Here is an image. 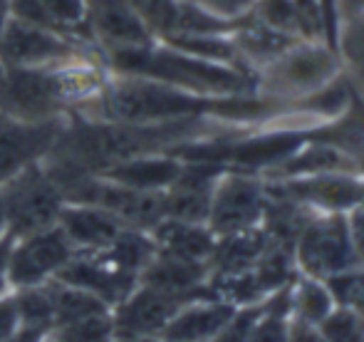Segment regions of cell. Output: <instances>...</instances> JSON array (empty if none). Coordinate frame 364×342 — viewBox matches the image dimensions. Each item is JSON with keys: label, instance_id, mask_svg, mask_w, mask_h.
Here are the masks:
<instances>
[{"label": "cell", "instance_id": "6da1fadb", "mask_svg": "<svg viewBox=\"0 0 364 342\" xmlns=\"http://www.w3.org/2000/svg\"><path fill=\"white\" fill-rule=\"evenodd\" d=\"M270 105L273 100H263V95L203 97L139 75L109 73L105 87L75 114L92 122L156 124V122L188 119V117H216V119L258 117Z\"/></svg>", "mask_w": 364, "mask_h": 342}, {"label": "cell", "instance_id": "7a4b0ae2", "mask_svg": "<svg viewBox=\"0 0 364 342\" xmlns=\"http://www.w3.org/2000/svg\"><path fill=\"white\" fill-rule=\"evenodd\" d=\"M102 63L109 73L139 75V78L159 80L203 97L258 95L255 73L196 58L161 40H154L151 45H141V48L107 50L102 53Z\"/></svg>", "mask_w": 364, "mask_h": 342}, {"label": "cell", "instance_id": "3957f363", "mask_svg": "<svg viewBox=\"0 0 364 342\" xmlns=\"http://www.w3.org/2000/svg\"><path fill=\"white\" fill-rule=\"evenodd\" d=\"M340 70L342 63L335 48L300 38L255 73V87L268 100H305L335 82Z\"/></svg>", "mask_w": 364, "mask_h": 342}, {"label": "cell", "instance_id": "277c9868", "mask_svg": "<svg viewBox=\"0 0 364 342\" xmlns=\"http://www.w3.org/2000/svg\"><path fill=\"white\" fill-rule=\"evenodd\" d=\"M292 258L302 275L317 280H330L362 265L352 248L345 213L312 211L292 246Z\"/></svg>", "mask_w": 364, "mask_h": 342}, {"label": "cell", "instance_id": "5b68a950", "mask_svg": "<svg viewBox=\"0 0 364 342\" xmlns=\"http://www.w3.org/2000/svg\"><path fill=\"white\" fill-rule=\"evenodd\" d=\"M0 58L5 68H45L77 58H102V53H92L90 40L80 35L8 18L0 30Z\"/></svg>", "mask_w": 364, "mask_h": 342}, {"label": "cell", "instance_id": "8992f818", "mask_svg": "<svg viewBox=\"0 0 364 342\" xmlns=\"http://www.w3.org/2000/svg\"><path fill=\"white\" fill-rule=\"evenodd\" d=\"M0 191L5 201V223H8L10 238L58 226L65 196L43 161L18 173L13 181L0 186Z\"/></svg>", "mask_w": 364, "mask_h": 342}, {"label": "cell", "instance_id": "52a82bcc", "mask_svg": "<svg viewBox=\"0 0 364 342\" xmlns=\"http://www.w3.org/2000/svg\"><path fill=\"white\" fill-rule=\"evenodd\" d=\"M268 191L253 171L223 169L213 186L206 226L216 238L255 228L263 223Z\"/></svg>", "mask_w": 364, "mask_h": 342}, {"label": "cell", "instance_id": "ba28073f", "mask_svg": "<svg viewBox=\"0 0 364 342\" xmlns=\"http://www.w3.org/2000/svg\"><path fill=\"white\" fill-rule=\"evenodd\" d=\"M75 246L60 226L28 236L10 238L8 248V288L25 290L58 278L60 270L75 258Z\"/></svg>", "mask_w": 364, "mask_h": 342}, {"label": "cell", "instance_id": "9c48e42d", "mask_svg": "<svg viewBox=\"0 0 364 342\" xmlns=\"http://www.w3.org/2000/svg\"><path fill=\"white\" fill-rule=\"evenodd\" d=\"M268 196L288 198L317 213H347L364 201V181L350 171L290 176L265 186Z\"/></svg>", "mask_w": 364, "mask_h": 342}, {"label": "cell", "instance_id": "30bf717a", "mask_svg": "<svg viewBox=\"0 0 364 342\" xmlns=\"http://www.w3.org/2000/svg\"><path fill=\"white\" fill-rule=\"evenodd\" d=\"M65 119L25 122L0 112V186L13 181L18 173L40 164L58 144Z\"/></svg>", "mask_w": 364, "mask_h": 342}, {"label": "cell", "instance_id": "8fae6325", "mask_svg": "<svg viewBox=\"0 0 364 342\" xmlns=\"http://www.w3.org/2000/svg\"><path fill=\"white\" fill-rule=\"evenodd\" d=\"M206 298V295H203ZM191 295H176L139 283L122 303L112 308L114 340L159 338L166 323L188 303Z\"/></svg>", "mask_w": 364, "mask_h": 342}, {"label": "cell", "instance_id": "7c38bea8", "mask_svg": "<svg viewBox=\"0 0 364 342\" xmlns=\"http://www.w3.org/2000/svg\"><path fill=\"white\" fill-rule=\"evenodd\" d=\"M87 38L97 43L100 53L154 43L129 0H87Z\"/></svg>", "mask_w": 364, "mask_h": 342}, {"label": "cell", "instance_id": "4fadbf2b", "mask_svg": "<svg viewBox=\"0 0 364 342\" xmlns=\"http://www.w3.org/2000/svg\"><path fill=\"white\" fill-rule=\"evenodd\" d=\"M58 278L82 290H90L109 308L122 303L139 285V275L122 268L107 251L75 253V258L60 270Z\"/></svg>", "mask_w": 364, "mask_h": 342}, {"label": "cell", "instance_id": "5bb4252c", "mask_svg": "<svg viewBox=\"0 0 364 342\" xmlns=\"http://www.w3.org/2000/svg\"><path fill=\"white\" fill-rule=\"evenodd\" d=\"M58 226L65 231V236L75 246L77 253L105 251L124 228H129L114 213L105 211V208L92 206V203L70 201H65L63 211H60Z\"/></svg>", "mask_w": 364, "mask_h": 342}, {"label": "cell", "instance_id": "9a60e30c", "mask_svg": "<svg viewBox=\"0 0 364 342\" xmlns=\"http://www.w3.org/2000/svg\"><path fill=\"white\" fill-rule=\"evenodd\" d=\"M235 310L238 308L233 303L213 298V295L188 300L168 320L166 328L159 333V338L168 342H211L225 328V323L233 318Z\"/></svg>", "mask_w": 364, "mask_h": 342}, {"label": "cell", "instance_id": "2e32d148", "mask_svg": "<svg viewBox=\"0 0 364 342\" xmlns=\"http://www.w3.org/2000/svg\"><path fill=\"white\" fill-rule=\"evenodd\" d=\"M149 236H151L159 253L193 260V263L208 265L213 256V248H216V236H213L206 223H186L176 221V218H161L149 231Z\"/></svg>", "mask_w": 364, "mask_h": 342}, {"label": "cell", "instance_id": "e0dca14e", "mask_svg": "<svg viewBox=\"0 0 364 342\" xmlns=\"http://www.w3.org/2000/svg\"><path fill=\"white\" fill-rule=\"evenodd\" d=\"M183 161L173 154H144L117 161L100 171V176L136 191H166L176 181Z\"/></svg>", "mask_w": 364, "mask_h": 342}, {"label": "cell", "instance_id": "ac0fdd59", "mask_svg": "<svg viewBox=\"0 0 364 342\" xmlns=\"http://www.w3.org/2000/svg\"><path fill=\"white\" fill-rule=\"evenodd\" d=\"M335 305L337 303H335V298H332L325 280L302 275V278H297L290 283V315L292 318L317 325L332 308H335Z\"/></svg>", "mask_w": 364, "mask_h": 342}, {"label": "cell", "instance_id": "d6986e66", "mask_svg": "<svg viewBox=\"0 0 364 342\" xmlns=\"http://www.w3.org/2000/svg\"><path fill=\"white\" fill-rule=\"evenodd\" d=\"M48 338L55 342H114V323H112V310L97 315H87L70 325H63Z\"/></svg>", "mask_w": 364, "mask_h": 342}, {"label": "cell", "instance_id": "ffe728a7", "mask_svg": "<svg viewBox=\"0 0 364 342\" xmlns=\"http://www.w3.org/2000/svg\"><path fill=\"white\" fill-rule=\"evenodd\" d=\"M317 328L327 342H364V318L345 305H335Z\"/></svg>", "mask_w": 364, "mask_h": 342}, {"label": "cell", "instance_id": "44dd1931", "mask_svg": "<svg viewBox=\"0 0 364 342\" xmlns=\"http://www.w3.org/2000/svg\"><path fill=\"white\" fill-rule=\"evenodd\" d=\"M337 55L342 68H347L364 85V15L340 25L337 33Z\"/></svg>", "mask_w": 364, "mask_h": 342}, {"label": "cell", "instance_id": "7402d4cb", "mask_svg": "<svg viewBox=\"0 0 364 342\" xmlns=\"http://www.w3.org/2000/svg\"><path fill=\"white\" fill-rule=\"evenodd\" d=\"M129 3L141 18V23L149 28V33L154 35V40H161L173 33L181 0H129Z\"/></svg>", "mask_w": 364, "mask_h": 342}, {"label": "cell", "instance_id": "603a6c76", "mask_svg": "<svg viewBox=\"0 0 364 342\" xmlns=\"http://www.w3.org/2000/svg\"><path fill=\"white\" fill-rule=\"evenodd\" d=\"M325 283L337 305L357 310L364 318V265H357V268L347 270V273L335 275V278L325 280Z\"/></svg>", "mask_w": 364, "mask_h": 342}, {"label": "cell", "instance_id": "cb8c5ba5", "mask_svg": "<svg viewBox=\"0 0 364 342\" xmlns=\"http://www.w3.org/2000/svg\"><path fill=\"white\" fill-rule=\"evenodd\" d=\"M43 5L55 28L73 35H80L77 30L82 28L87 38V0H43Z\"/></svg>", "mask_w": 364, "mask_h": 342}, {"label": "cell", "instance_id": "d4e9b609", "mask_svg": "<svg viewBox=\"0 0 364 342\" xmlns=\"http://www.w3.org/2000/svg\"><path fill=\"white\" fill-rule=\"evenodd\" d=\"M225 20H240L255 8V0H186Z\"/></svg>", "mask_w": 364, "mask_h": 342}, {"label": "cell", "instance_id": "484cf974", "mask_svg": "<svg viewBox=\"0 0 364 342\" xmlns=\"http://www.w3.org/2000/svg\"><path fill=\"white\" fill-rule=\"evenodd\" d=\"M20 333V313L13 293L0 295V342H8Z\"/></svg>", "mask_w": 364, "mask_h": 342}, {"label": "cell", "instance_id": "4316f807", "mask_svg": "<svg viewBox=\"0 0 364 342\" xmlns=\"http://www.w3.org/2000/svg\"><path fill=\"white\" fill-rule=\"evenodd\" d=\"M288 342H327L322 338L320 328L305 320H297L290 315V325H288Z\"/></svg>", "mask_w": 364, "mask_h": 342}, {"label": "cell", "instance_id": "83f0119b", "mask_svg": "<svg viewBox=\"0 0 364 342\" xmlns=\"http://www.w3.org/2000/svg\"><path fill=\"white\" fill-rule=\"evenodd\" d=\"M335 15L342 23H350L364 15V0H335Z\"/></svg>", "mask_w": 364, "mask_h": 342}, {"label": "cell", "instance_id": "f1b7e54d", "mask_svg": "<svg viewBox=\"0 0 364 342\" xmlns=\"http://www.w3.org/2000/svg\"><path fill=\"white\" fill-rule=\"evenodd\" d=\"M8 248H10V236L0 238V295L10 293V288H8Z\"/></svg>", "mask_w": 364, "mask_h": 342}, {"label": "cell", "instance_id": "f546056e", "mask_svg": "<svg viewBox=\"0 0 364 342\" xmlns=\"http://www.w3.org/2000/svg\"><path fill=\"white\" fill-rule=\"evenodd\" d=\"M43 340H45V335H38V333H33V330L20 328V333L15 335V338H10L8 342H43Z\"/></svg>", "mask_w": 364, "mask_h": 342}, {"label": "cell", "instance_id": "4dcf8cb0", "mask_svg": "<svg viewBox=\"0 0 364 342\" xmlns=\"http://www.w3.org/2000/svg\"><path fill=\"white\" fill-rule=\"evenodd\" d=\"M8 236V223H5V201H3V191H0V238Z\"/></svg>", "mask_w": 364, "mask_h": 342}, {"label": "cell", "instance_id": "1f68e13d", "mask_svg": "<svg viewBox=\"0 0 364 342\" xmlns=\"http://www.w3.org/2000/svg\"><path fill=\"white\" fill-rule=\"evenodd\" d=\"M10 18V10H8V0H0V30H3L5 20Z\"/></svg>", "mask_w": 364, "mask_h": 342}, {"label": "cell", "instance_id": "d6a6232c", "mask_svg": "<svg viewBox=\"0 0 364 342\" xmlns=\"http://www.w3.org/2000/svg\"><path fill=\"white\" fill-rule=\"evenodd\" d=\"M3 73H5V65H3V58H0V78H3Z\"/></svg>", "mask_w": 364, "mask_h": 342}, {"label": "cell", "instance_id": "836d02e7", "mask_svg": "<svg viewBox=\"0 0 364 342\" xmlns=\"http://www.w3.org/2000/svg\"><path fill=\"white\" fill-rule=\"evenodd\" d=\"M43 342H55V340H53V338H45Z\"/></svg>", "mask_w": 364, "mask_h": 342}]
</instances>
